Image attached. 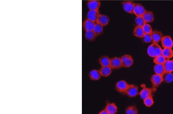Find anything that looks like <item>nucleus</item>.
<instances>
[{
    "label": "nucleus",
    "mask_w": 173,
    "mask_h": 114,
    "mask_svg": "<svg viewBox=\"0 0 173 114\" xmlns=\"http://www.w3.org/2000/svg\"><path fill=\"white\" fill-rule=\"evenodd\" d=\"M135 22L137 26L142 27L146 22L142 16H137L135 19Z\"/></svg>",
    "instance_id": "obj_30"
},
{
    "label": "nucleus",
    "mask_w": 173,
    "mask_h": 114,
    "mask_svg": "<svg viewBox=\"0 0 173 114\" xmlns=\"http://www.w3.org/2000/svg\"><path fill=\"white\" fill-rule=\"evenodd\" d=\"M99 114H109L108 112H107V110H106L105 108L104 109L102 110L99 113Z\"/></svg>",
    "instance_id": "obj_34"
},
{
    "label": "nucleus",
    "mask_w": 173,
    "mask_h": 114,
    "mask_svg": "<svg viewBox=\"0 0 173 114\" xmlns=\"http://www.w3.org/2000/svg\"><path fill=\"white\" fill-rule=\"evenodd\" d=\"M109 22V18L108 16L103 14L99 15L96 22L101 24L103 27L108 25Z\"/></svg>",
    "instance_id": "obj_17"
},
{
    "label": "nucleus",
    "mask_w": 173,
    "mask_h": 114,
    "mask_svg": "<svg viewBox=\"0 0 173 114\" xmlns=\"http://www.w3.org/2000/svg\"><path fill=\"white\" fill-rule=\"evenodd\" d=\"M152 37V41L153 43H157L161 41L163 37V33L160 31H153L151 34Z\"/></svg>",
    "instance_id": "obj_10"
},
{
    "label": "nucleus",
    "mask_w": 173,
    "mask_h": 114,
    "mask_svg": "<svg viewBox=\"0 0 173 114\" xmlns=\"http://www.w3.org/2000/svg\"><path fill=\"white\" fill-rule=\"evenodd\" d=\"M133 34L136 37L142 38L145 34L142 27L137 26L136 27L133 31Z\"/></svg>",
    "instance_id": "obj_24"
},
{
    "label": "nucleus",
    "mask_w": 173,
    "mask_h": 114,
    "mask_svg": "<svg viewBox=\"0 0 173 114\" xmlns=\"http://www.w3.org/2000/svg\"><path fill=\"white\" fill-rule=\"evenodd\" d=\"M99 15V10H90L87 14V18L88 19L96 22Z\"/></svg>",
    "instance_id": "obj_13"
},
{
    "label": "nucleus",
    "mask_w": 173,
    "mask_h": 114,
    "mask_svg": "<svg viewBox=\"0 0 173 114\" xmlns=\"http://www.w3.org/2000/svg\"><path fill=\"white\" fill-rule=\"evenodd\" d=\"M112 69L110 66H101L100 71L102 76L108 77L112 73Z\"/></svg>",
    "instance_id": "obj_19"
},
{
    "label": "nucleus",
    "mask_w": 173,
    "mask_h": 114,
    "mask_svg": "<svg viewBox=\"0 0 173 114\" xmlns=\"http://www.w3.org/2000/svg\"><path fill=\"white\" fill-rule=\"evenodd\" d=\"M143 100H144V104L147 107H152L154 104V100L152 96L147 98Z\"/></svg>",
    "instance_id": "obj_31"
},
{
    "label": "nucleus",
    "mask_w": 173,
    "mask_h": 114,
    "mask_svg": "<svg viewBox=\"0 0 173 114\" xmlns=\"http://www.w3.org/2000/svg\"><path fill=\"white\" fill-rule=\"evenodd\" d=\"M143 30L145 34H151L152 31V27L148 23H146L142 27Z\"/></svg>",
    "instance_id": "obj_32"
},
{
    "label": "nucleus",
    "mask_w": 173,
    "mask_h": 114,
    "mask_svg": "<svg viewBox=\"0 0 173 114\" xmlns=\"http://www.w3.org/2000/svg\"><path fill=\"white\" fill-rule=\"evenodd\" d=\"M105 109L109 114H115L118 111V108L114 103H108L106 106Z\"/></svg>",
    "instance_id": "obj_18"
},
{
    "label": "nucleus",
    "mask_w": 173,
    "mask_h": 114,
    "mask_svg": "<svg viewBox=\"0 0 173 114\" xmlns=\"http://www.w3.org/2000/svg\"><path fill=\"white\" fill-rule=\"evenodd\" d=\"M95 24V22L87 19L83 23V28L85 31H93Z\"/></svg>",
    "instance_id": "obj_15"
},
{
    "label": "nucleus",
    "mask_w": 173,
    "mask_h": 114,
    "mask_svg": "<svg viewBox=\"0 0 173 114\" xmlns=\"http://www.w3.org/2000/svg\"><path fill=\"white\" fill-rule=\"evenodd\" d=\"M165 71L167 72H173V61L169 59L166 60L163 64Z\"/></svg>",
    "instance_id": "obj_23"
},
{
    "label": "nucleus",
    "mask_w": 173,
    "mask_h": 114,
    "mask_svg": "<svg viewBox=\"0 0 173 114\" xmlns=\"http://www.w3.org/2000/svg\"><path fill=\"white\" fill-rule=\"evenodd\" d=\"M90 79L92 81H98L100 80L102 75L100 70H92L88 73Z\"/></svg>",
    "instance_id": "obj_11"
},
{
    "label": "nucleus",
    "mask_w": 173,
    "mask_h": 114,
    "mask_svg": "<svg viewBox=\"0 0 173 114\" xmlns=\"http://www.w3.org/2000/svg\"><path fill=\"white\" fill-rule=\"evenodd\" d=\"M151 81L152 86L154 88H158L163 82L162 76L157 74L153 75L151 76Z\"/></svg>",
    "instance_id": "obj_6"
},
{
    "label": "nucleus",
    "mask_w": 173,
    "mask_h": 114,
    "mask_svg": "<svg viewBox=\"0 0 173 114\" xmlns=\"http://www.w3.org/2000/svg\"><path fill=\"white\" fill-rule=\"evenodd\" d=\"M145 7L139 3H135L133 8V13L137 16H142L146 12Z\"/></svg>",
    "instance_id": "obj_7"
},
{
    "label": "nucleus",
    "mask_w": 173,
    "mask_h": 114,
    "mask_svg": "<svg viewBox=\"0 0 173 114\" xmlns=\"http://www.w3.org/2000/svg\"><path fill=\"white\" fill-rule=\"evenodd\" d=\"M162 50L158 43H153L148 47L147 52L150 57L154 58L162 55Z\"/></svg>",
    "instance_id": "obj_1"
},
{
    "label": "nucleus",
    "mask_w": 173,
    "mask_h": 114,
    "mask_svg": "<svg viewBox=\"0 0 173 114\" xmlns=\"http://www.w3.org/2000/svg\"><path fill=\"white\" fill-rule=\"evenodd\" d=\"M135 3L132 1H125L122 3L124 10L128 13H133Z\"/></svg>",
    "instance_id": "obj_8"
},
{
    "label": "nucleus",
    "mask_w": 173,
    "mask_h": 114,
    "mask_svg": "<svg viewBox=\"0 0 173 114\" xmlns=\"http://www.w3.org/2000/svg\"><path fill=\"white\" fill-rule=\"evenodd\" d=\"M161 42L162 45L164 48H172L173 47V40L169 36L163 37Z\"/></svg>",
    "instance_id": "obj_9"
},
{
    "label": "nucleus",
    "mask_w": 173,
    "mask_h": 114,
    "mask_svg": "<svg viewBox=\"0 0 173 114\" xmlns=\"http://www.w3.org/2000/svg\"><path fill=\"white\" fill-rule=\"evenodd\" d=\"M139 95L140 97L142 100H144L150 96H152V90L148 88H143V89L139 92Z\"/></svg>",
    "instance_id": "obj_12"
},
{
    "label": "nucleus",
    "mask_w": 173,
    "mask_h": 114,
    "mask_svg": "<svg viewBox=\"0 0 173 114\" xmlns=\"http://www.w3.org/2000/svg\"><path fill=\"white\" fill-rule=\"evenodd\" d=\"M162 55L166 59H169L173 57V51L172 48H164L162 50Z\"/></svg>",
    "instance_id": "obj_22"
},
{
    "label": "nucleus",
    "mask_w": 173,
    "mask_h": 114,
    "mask_svg": "<svg viewBox=\"0 0 173 114\" xmlns=\"http://www.w3.org/2000/svg\"><path fill=\"white\" fill-rule=\"evenodd\" d=\"M161 76L163 82L171 83L173 81V74L172 72H165Z\"/></svg>",
    "instance_id": "obj_16"
},
{
    "label": "nucleus",
    "mask_w": 173,
    "mask_h": 114,
    "mask_svg": "<svg viewBox=\"0 0 173 114\" xmlns=\"http://www.w3.org/2000/svg\"><path fill=\"white\" fill-rule=\"evenodd\" d=\"M110 66L112 69H118L122 67L121 57H114L110 58Z\"/></svg>",
    "instance_id": "obj_5"
},
{
    "label": "nucleus",
    "mask_w": 173,
    "mask_h": 114,
    "mask_svg": "<svg viewBox=\"0 0 173 114\" xmlns=\"http://www.w3.org/2000/svg\"><path fill=\"white\" fill-rule=\"evenodd\" d=\"M143 18L146 23L153 22L154 20V16L152 12L150 11H146L145 13L142 16Z\"/></svg>",
    "instance_id": "obj_20"
},
{
    "label": "nucleus",
    "mask_w": 173,
    "mask_h": 114,
    "mask_svg": "<svg viewBox=\"0 0 173 114\" xmlns=\"http://www.w3.org/2000/svg\"><path fill=\"white\" fill-rule=\"evenodd\" d=\"M138 113V110L135 106H130L126 108V113L127 114H137Z\"/></svg>",
    "instance_id": "obj_28"
},
{
    "label": "nucleus",
    "mask_w": 173,
    "mask_h": 114,
    "mask_svg": "<svg viewBox=\"0 0 173 114\" xmlns=\"http://www.w3.org/2000/svg\"><path fill=\"white\" fill-rule=\"evenodd\" d=\"M122 67L129 68L133 64V57L129 54L123 55L121 57Z\"/></svg>",
    "instance_id": "obj_3"
},
{
    "label": "nucleus",
    "mask_w": 173,
    "mask_h": 114,
    "mask_svg": "<svg viewBox=\"0 0 173 114\" xmlns=\"http://www.w3.org/2000/svg\"><path fill=\"white\" fill-rule=\"evenodd\" d=\"M129 84L126 81L121 80L117 82L115 84V89L119 93H125Z\"/></svg>",
    "instance_id": "obj_4"
},
{
    "label": "nucleus",
    "mask_w": 173,
    "mask_h": 114,
    "mask_svg": "<svg viewBox=\"0 0 173 114\" xmlns=\"http://www.w3.org/2000/svg\"><path fill=\"white\" fill-rule=\"evenodd\" d=\"M166 60V58L161 55L154 58L153 62L156 64H163Z\"/></svg>",
    "instance_id": "obj_29"
},
{
    "label": "nucleus",
    "mask_w": 173,
    "mask_h": 114,
    "mask_svg": "<svg viewBox=\"0 0 173 114\" xmlns=\"http://www.w3.org/2000/svg\"><path fill=\"white\" fill-rule=\"evenodd\" d=\"M93 31L96 36H100L103 32V26L97 22L95 24Z\"/></svg>",
    "instance_id": "obj_27"
},
{
    "label": "nucleus",
    "mask_w": 173,
    "mask_h": 114,
    "mask_svg": "<svg viewBox=\"0 0 173 114\" xmlns=\"http://www.w3.org/2000/svg\"><path fill=\"white\" fill-rule=\"evenodd\" d=\"M124 94L129 97H136L139 94L138 86L133 84L129 85Z\"/></svg>",
    "instance_id": "obj_2"
},
{
    "label": "nucleus",
    "mask_w": 173,
    "mask_h": 114,
    "mask_svg": "<svg viewBox=\"0 0 173 114\" xmlns=\"http://www.w3.org/2000/svg\"><path fill=\"white\" fill-rule=\"evenodd\" d=\"M141 39L143 42L145 43H150L152 41L151 34H145Z\"/></svg>",
    "instance_id": "obj_33"
},
{
    "label": "nucleus",
    "mask_w": 173,
    "mask_h": 114,
    "mask_svg": "<svg viewBox=\"0 0 173 114\" xmlns=\"http://www.w3.org/2000/svg\"><path fill=\"white\" fill-rule=\"evenodd\" d=\"M100 5V1L95 0L88 1L87 3L88 9L91 10H99Z\"/></svg>",
    "instance_id": "obj_14"
},
{
    "label": "nucleus",
    "mask_w": 173,
    "mask_h": 114,
    "mask_svg": "<svg viewBox=\"0 0 173 114\" xmlns=\"http://www.w3.org/2000/svg\"><path fill=\"white\" fill-rule=\"evenodd\" d=\"M96 37L93 31H85V38L87 40L89 41H93L95 40Z\"/></svg>",
    "instance_id": "obj_25"
},
{
    "label": "nucleus",
    "mask_w": 173,
    "mask_h": 114,
    "mask_svg": "<svg viewBox=\"0 0 173 114\" xmlns=\"http://www.w3.org/2000/svg\"><path fill=\"white\" fill-rule=\"evenodd\" d=\"M154 70L155 74L161 75L165 72L163 64H156L154 66Z\"/></svg>",
    "instance_id": "obj_26"
},
{
    "label": "nucleus",
    "mask_w": 173,
    "mask_h": 114,
    "mask_svg": "<svg viewBox=\"0 0 173 114\" xmlns=\"http://www.w3.org/2000/svg\"><path fill=\"white\" fill-rule=\"evenodd\" d=\"M172 61H173V59H172Z\"/></svg>",
    "instance_id": "obj_35"
},
{
    "label": "nucleus",
    "mask_w": 173,
    "mask_h": 114,
    "mask_svg": "<svg viewBox=\"0 0 173 114\" xmlns=\"http://www.w3.org/2000/svg\"><path fill=\"white\" fill-rule=\"evenodd\" d=\"M110 58L107 55H103L99 58V63L101 66H110Z\"/></svg>",
    "instance_id": "obj_21"
}]
</instances>
